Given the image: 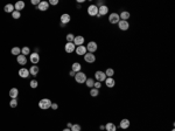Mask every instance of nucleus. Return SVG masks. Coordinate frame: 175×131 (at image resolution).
<instances>
[{"label": "nucleus", "mask_w": 175, "mask_h": 131, "mask_svg": "<svg viewBox=\"0 0 175 131\" xmlns=\"http://www.w3.org/2000/svg\"><path fill=\"white\" fill-rule=\"evenodd\" d=\"M85 84L88 87H89L90 89L91 88H94V84H95V81H94V78H86V81H85Z\"/></svg>", "instance_id": "29"}, {"label": "nucleus", "mask_w": 175, "mask_h": 131, "mask_svg": "<svg viewBox=\"0 0 175 131\" xmlns=\"http://www.w3.org/2000/svg\"><path fill=\"white\" fill-rule=\"evenodd\" d=\"M107 13H109V7H107L106 5L100 6V7L98 8V14L100 15V17H103V15H106Z\"/></svg>", "instance_id": "19"}, {"label": "nucleus", "mask_w": 175, "mask_h": 131, "mask_svg": "<svg viewBox=\"0 0 175 131\" xmlns=\"http://www.w3.org/2000/svg\"><path fill=\"white\" fill-rule=\"evenodd\" d=\"M120 21V18H119V14L118 13H111L109 15V22L112 23V25H116Z\"/></svg>", "instance_id": "3"}, {"label": "nucleus", "mask_w": 175, "mask_h": 131, "mask_svg": "<svg viewBox=\"0 0 175 131\" xmlns=\"http://www.w3.org/2000/svg\"><path fill=\"white\" fill-rule=\"evenodd\" d=\"M12 18H13V19H15V20H18V19L21 18V13L18 12V11H14V12L12 13Z\"/></svg>", "instance_id": "32"}, {"label": "nucleus", "mask_w": 175, "mask_h": 131, "mask_svg": "<svg viewBox=\"0 0 175 131\" xmlns=\"http://www.w3.org/2000/svg\"><path fill=\"white\" fill-rule=\"evenodd\" d=\"M66 39H67V41H68V42H72V41H74V39H75V36H74V34L69 33V34H67Z\"/></svg>", "instance_id": "35"}, {"label": "nucleus", "mask_w": 175, "mask_h": 131, "mask_svg": "<svg viewBox=\"0 0 175 131\" xmlns=\"http://www.w3.org/2000/svg\"><path fill=\"white\" fill-rule=\"evenodd\" d=\"M130 17H131V14H130V12H127V11H123V12L119 14L120 20H124V21H127V20H128Z\"/></svg>", "instance_id": "21"}, {"label": "nucleus", "mask_w": 175, "mask_h": 131, "mask_svg": "<svg viewBox=\"0 0 175 131\" xmlns=\"http://www.w3.org/2000/svg\"><path fill=\"white\" fill-rule=\"evenodd\" d=\"M51 109H53V110H57L58 109V105L56 103H51V107H50Z\"/></svg>", "instance_id": "40"}, {"label": "nucleus", "mask_w": 175, "mask_h": 131, "mask_svg": "<svg viewBox=\"0 0 175 131\" xmlns=\"http://www.w3.org/2000/svg\"><path fill=\"white\" fill-rule=\"evenodd\" d=\"M51 103H53V102H51L49 98H42V100L39 102V108L42 109V110H48L51 107Z\"/></svg>", "instance_id": "1"}, {"label": "nucleus", "mask_w": 175, "mask_h": 131, "mask_svg": "<svg viewBox=\"0 0 175 131\" xmlns=\"http://www.w3.org/2000/svg\"><path fill=\"white\" fill-rule=\"evenodd\" d=\"M29 75H31V74H29V70H28L27 68H21V69H19V76H20V77L27 78Z\"/></svg>", "instance_id": "16"}, {"label": "nucleus", "mask_w": 175, "mask_h": 131, "mask_svg": "<svg viewBox=\"0 0 175 131\" xmlns=\"http://www.w3.org/2000/svg\"><path fill=\"white\" fill-rule=\"evenodd\" d=\"M71 126H72V124H71V123H68V124H67V128L71 129Z\"/></svg>", "instance_id": "43"}, {"label": "nucleus", "mask_w": 175, "mask_h": 131, "mask_svg": "<svg viewBox=\"0 0 175 131\" xmlns=\"http://www.w3.org/2000/svg\"><path fill=\"white\" fill-rule=\"evenodd\" d=\"M107 88H113L116 86V81L113 80V77H106V80L104 81Z\"/></svg>", "instance_id": "18"}, {"label": "nucleus", "mask_w": 175, "mask_h": 131, "mask_svg": "<svg viewBox=\"0 0 175 131\" xmlns=\"http://www.w3.org/2000/svg\"><path fill=\"white\" fill-rule=\"evenodd\" d=\"M81 69H82V66H81V63H78V62H75V63H72V67H71V70L74 71V73H79V71H81Z\"/></svg>", "instance_id": "22"}, {"label": "nucleus", "mask_w": 175, "mask_h": 131, "mask_svg": "<svg viewBox=\"0 0 175 131\" xmlns=\"http://www.w3.org/2000/svg\"><path fill=\"white\" fill-rule=\"evenodd\" d=\"M70 130L71 131H81V125H79V124H72Z\"/></svg>", "instance_id": "36"}, {"label": "nucleus", "mask_w": 175, "mask_h": 131, "mask_svg": "<svg viewBox=\"0 0 175 131\" xmlns=\"http://www.w3.org/2000/svg\"><path fill=\"white\" fill-rule=\"evenodd\" d=\"M36 10L41 11V12H44V11H48L49 10V3L48 1H41L40 4L38 5Z\"/></svg>", "instance_id": "8"}, {"label": "nucleus", "mask_w": 175, "mask_h": 131, "mask_svg": "<svg viewBox=\"0 0 175 131\" xmlns=\"http://www.w3.org/2000/svg\"><path fill=\"white\" fill-rule=\"evenodd\" d=\"M105 130L106 131H117V126L114 123H112V122H109V123L105 125Z\"/></svg>", "instance_id": "24"}, {"label": "nucleus", "mask_w": 175, "mask_h": 131, "mask_svg": "<svg viewBox=\"0 0 175 131\" xmlns=\"http://www.w3.org/2000/svg\"><path fill=\"white\" fill-rule=\"evenodd\" d=\"M4 11H5L6 13H13L14 12V5H12V4H7V5L4 7Z\"/></svg>", "instance_id": "26"}, {"label": "nucleus", "mask_w": 175, "mask_h": 131, "mask_svg": "<svg viewBox=\"0 0 175 131\" xmlns=\"http://www.w3.org/2000/svg\"><path fill=\"white\" fill-rule=\"evenodd\" d=\"M23 8H25V3H23V1H18V3H15V5H14V10L18 11V12H20Z\"/></svg>", "instance_id": "25"}, {"label": "nucleus", "mask_w": 175, "mask_h": 131, "mask_svg": "<svg viewBox=\"0 0 175 131\" xmlns=\"http://www.w3.org/2000/svg\"><path fill=\"white\" fill-rule=\"evenodd\" d=\"M172 131H175V130H174V129H173V130H172Z\"/></svg>", "instance_id": "46"}, {"label": "nucleus", "mask_w": 175, "mask_h": 131, "mask_svg": "<svg viewBox=\"0 0 175 131\" xmlns=\"http://www.w3.org/2000/svg\"><path fill=\"white\" fill-rule=\"evenodd\" d=\"M95 78H96V81H98V82H104V81L106 80V75H105L104 71L97 70L96 73H95Z\"/></svg>", "instance_id": "5"}, {"label": "nucleus", "mask_w": 175, "mask_h": 131, "mask_svg": "<svg viewBox=\"0 0 175 131\" xmlns=\"http://www.w3.org/2000/svg\"><path fill=\"white\" fill-rule=\"evenodd\" d=\"M69 75H70V76H71V77H75V75H76V73H74V71L71 70V71H70V73H69Z\"/></svg>", "instance_id": "42"}, {"label": "nucleus", "mask_w": 175, "mask_h": 131, "mask_svg": "<svg viewBox=\"0 0 175 131\" xmlns=\"http://www.w3.org/2000/svg\"><path fill=\"white\" fill-rule=\"evenodd\" d=\"M16 61H18V63L19 64H21V66H25L26 63H27V56H25V55H22V54H20V55H18L16 56Z\"/></svg>", "instance_id": "17"}, {"label": "nucleus", "mask_w": 175, "mask_h": 131, "mask_svg": "<svg viewBox=\"0 0 175 131\" xmlns=\"http://www.w3.org/2000/svg\"><path fill=\"white\" fill-rule=\"evenodd\" d=\"M28 70H29V74H31L32 76H34V77H35V76H38V74H39V71H40V69H39L38 66H32V67L28 69Z\"/></svg>", "instance_id": "20"}, {"label": "nucleus", "mask_w": 175, "mask_h": 131, "mask_svg": "<svg viewBox=\"0 0 175 131\" xmlns=\"http://www.w3.org/2000/svg\"><path fill=\"white\" fill-rule=\"evenodd\" d=\"M130 125H131V122H130L127 118L122 119V121H120V123H119L120 129H123V130H126V129H128Z\"/></svg>", "instance_id": "14"}, {"label": "nucleus", "mask_w": 175, "mask_h": 131, "mask_svg": "<svg viewBox=\"0 0 175 131\" xmlns=\"http://www.w3.org/2000/svg\"><path fill=\"white\" fill-rule=\"evenodd\" d=\"M75 52H76L77 55H81V56H84L86 53H88V51H86V47H84V45H82V46H78V47H76Z\"/></svg>", "instance_id": "10"}, {"label": "nucleus", "mask_w": 175, "mask_h": 131, "mask_svg": "<svg viewBox=\"0 0 175 131\" xmlns=\"http://www.w3.org/2000/svg\"><path fill=\"white\" fill-rule=\"evenodd\" d=\"M11 53H12L13 55H15V56L20 55V54H21V48H19V47H13L12 51H11Z\"/></svg>", "instance_id": "28"}, {"label": "nucleus", "mask_w": 175, "mask_h": 131, "mask_svg": "<svg viewBox=\"0 0 175 131\" xmlns=\"http://www.w3.org/2000/svg\"><path fill=\"white\" fill-rule=\"evenodd\" d=\"M29 61H31L33 64H38L40 62V56H39V53H32L29 55Z\"/></svg>", "instance_id": "11"}, {"label": "nucleus", "mask_w": 175, "mask_h": 131, "mask_svg": "<svg viewBox=\"0 0 175 131\" xmlns=\"http://www.w3.org/2000/svg\"><path fill=\"white\" fill-rule=\"evenodd\" d=\"M88 14L90 17H97L98 14V7H97L95 4H91V5L88 7Z\"/></svg>", "instance_id": "4"}, {"label": "nucleus", "mask_w": 175, "mask_h": 131, "mask_svg": "<svg viewBox=\"0 0 175 131\" xmlns=\"http://www.w3.org/2000/svg\"><path fill=\"white\" fill-rule=\"evenodd\" d=\"M21 54H22V55H25V56L31 55V48H29V47H22V48H21Z\"/></svg>", "instance_id": "27"}, {"label": "nucleus", "mask_w": 175, "mask_h": 131, "mask_svg": "<svg viewBox=\"0 0 175 131\" xmlns=\"http://www.w3.org/2000/svg\"><path fill=\"white\" fill-rule=\"evenodd\" d=\"M105 75H106V77H113L114 75V70L112 68H107L106 71H105Z\"/></svg>", "instance_id": "30"}, {"label": "nucleus", "mask_w": 175, "mask_h": 131, "mask_svg": "<svg viewBox=\"0 0 175 131\" xmlns=\"http://www.w3.org/2000/svg\"><path fill=\"white\" fill-rule=\"evenodd\" d=\"M99 94V90L98 89H95V88H91V90H90V95L92 96V97H97Z\"/></svg>", "instance_id": "33"}, {"label": "nucleus", "mask_w": 175, "mask_h": 131, "mask_svg": "<svg viewBox=\"0 0 175 131\" xmlns=\"http://www.w3.org/2000/svg\"><path fill=\"white\" fill-rule=\"evenodd\" d=\"M118 25V27H119L120 30H127L130 28V23L128 21H124V20H120L119 22L117 23Z\"/></svg>", "instance_id": "12"}, {"label": "nucleus", "mask_w": 175, "mask_h": 131, "mask_svg": "<svg viewBox=\"0 0 175 131\" xmlns=\"http://www.w3.org/2000/svg\"><path fill=\"white\" fill-rule=\"evenodd\" d=\"M58 4V0H50L49 1V5H54V6H56Z\"/></svg>", "instance_id": "38"}, {"label": "nucleus", "mask_w": 175, "mask_h": 131, "mask_svg": "<svg viewBox=\"0 0 175 131\" xmlns=\"http://www.w3.org/2000/svg\"><path fill=\"white\" fill-rule=\"evenodd\" d=\"M10 97H12V98H18V96H19V90H18V88H12V89H10Z\"/></svg>", "instance_id": "23"}, {"label": "nucleus", "mask_w": 175, "mask_h": 131, "mask_svg": "<svg viewBox=\"0 0 175 131\" xmlns=\"http://www.w3.org/2000/svg\"><path fill=\"white\" fill-rule=\"evenodd\" d=\"M84 61L88 63H94L95 61H96V56L92 53H86L85 55H84Z\"/></svg>", "instance_id": "9"}, {"label": "nucleus", "mask_w": 175, "mask_h": 131, "mask_svg": "<svg viewBox=\"0 0 175 131\" xmlns=\"http://www.w3.org/2000/svg\"><path fill=\"white\" fill-rule=\"evenodd\" d=\"M84 40H85V38L84 36H82V35H78V36H75V39H74V45L76 46V47H78V46H82L84 43Z\"/></svg>", "instance_id": "13"}, {"label": "nucleus", "mask_w": 175, "mask_h": 131, "mask_svg": "<svg viewBox=\"0 0 175 131\" xmlns=\"http://www.w3.org/2000/svg\"><path fill=\"white\" fill-rule=\"evenodd\" d=\"M100 87H102V82L96 81V82H95V84H94V88L95 89H98V90H99V88H100Z\"/></svg>", "instance_id": "37"}, {"label": "nucleus", "mask_w": 175, "mask_h": 131, "mask_svg": "<svg viewBox=\"0 0 175 131\" xmlns=\"http://www.w3.org/2000/svg\"><path fill=\"white\" fill-rule=\"evenodd\" d=\"M40 3H41L40 0H32V4H33V5H36V6H38Z\"/></svg>", "instance_id": "41"}, {"label": "nucleus", "mask_w": 175, "mask_h": 131, "mask_svg": "<svg viewBox=\"0 0 175 131\" xmlns=\"http://www.w3.org/2000/svg\"><path fill=\"white\" fill-rule=\"evenodd\" d=\"M29 86H31V88H33V89H35V88H38V86H39V82L36 80H32L31 81V83H29Z\"/></svg>", "instance_id": "34"}, {"label": "nucleus", "mask_w": 175, "mask_h": 131, "mask_svg": "<svg viewBox=\"0 0 175 131\" xmlns=\"http://www.w3.org/2000/svg\"><path fill=\"white\" fill-rule=\"evenodd\" d=\"M63 131H71V130L69 128H66V129H63Z\"/></svg>", "instance_id": "45"}, {"label": "nucleus", "mask_w": 175, "mask_h": 131, "mask_svg": "<svg viewBox=\"0 0 175 131\" xmlns=\"http://www.w3.org/2000/svg\"><path fill=\"white\" fill-rule=\"evenodd\" d=\"M99 129H100V130H105V125H100Z\"/></svg>", "instance_id": "44"}, {"label": "nucleus", "mask_w": 175, "mask_h": 131, "mask_svg": "<svg viewBox=\"0 0 175 131\" xmlns=\"http://www.w3.org/2000/svg\"><path fill=\"white\" fill-rule=\"evenodd\" d=\"M75 49H76V46L74 45V42H67L66 46H64V51L68 54H71L72 52H75Z\"/></svg>", "instance_id": "7"}, {"label": "nucleus", "mask_w": 175, "mask_h": 131, "mask_svg": "<svg viewBox=\"0 0 175 131\" xmlns=\"http://www.w3.org/2000/svg\"><path fill=\"white\" fill-rule=\"evenodd\" d=\"M86 75L84 73H82V71H79V73H76V75H75V81H76L77 83L82 84V83H85L86 81Z\"/></svg>", "instance_id": "2"}, {"label": "nucleus", "mask_w": 175, "mask_h": 131, "mask_svg": "<svg viewBox=\"0 0 175 131\" xmlns=\"http://www.w3.org/2000/svg\"><path fill=\"white\" fill-rule=\"evenodd\" d=\"M60 19H61V23H63V25H67V23H69V22H70V20H71L70 15H69L68 13H64V14H62Z\"/></svg>", "instance_id": "15"}, {"label": "nucleus", "mask_w": 175, "mask_h": 131, "mask_svg": "<svg viewBox=\"0 0 175 131\" xmlns=\"http://www.w3.org/2000/svg\"><path fill=\"white\" fill-rule=\"evenodd\" d=\"M10 107L11 108H16L18 107V100L16 98H12L10 102Z\"/></svg>", "instance_id": "31"}, {"label": "nucleus", "mask_w": 175, "mask_h": 131, "mask_svg": "<svg viewBox=\"0 0 175 131\" xmlns=\"http://www.w3.org/2000/svg\"><path fill=\"white\" fill-rule=\"evenodd\" d=\"M97 49H98V46H97V43L95 42V41H90V42L88 43V46H86V51L89 52V53L94 54Z\"/></svg>", "instance_id": "6"}, {"label": "nucleus", "mask_w": 175, "mask_h": 131, "mask_svg": "<svg viewBox=\"0 0 175 131\" xmlns=\"http://www.w3.org/2000/svg\"><path fill=\"white\" fill-rule=\"evenodd\" d=\"M105 5V3H104V1H102V0H100V1H98V3H97L96 4V6H97V7H100V6H104Z\"/></svg>", "instance_id": "39"}]
</instances>
